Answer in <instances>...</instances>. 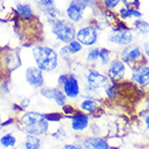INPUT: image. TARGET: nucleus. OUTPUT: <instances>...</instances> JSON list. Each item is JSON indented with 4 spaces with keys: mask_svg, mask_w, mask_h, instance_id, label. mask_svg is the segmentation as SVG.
<instances>
[{
    "mask_svg": "<svg viewBox=\"0 0 149 149\" xmlns=\"http://www.w3.org/2000/svg\"><path fill=\"white\" fill-rule=\"evenodd\" d=\"M20 123L25 134L42 136L49 131V122L45 119V114L36 111H26L20 116Z\"/></svg>",
    "mask_w": 149,
    "mask_h": 149,
    "instance_id": "1",
    "label": "nucleus"
},
{
    "mask_svg": "<svg viewBox=\"0 0 149 149\" xmlns=\"http://www.w3.org/2000/svg\"><path fill=\"white\" fill-rule=\"evenodd\" d=\"M34 63L42 72H52L59 65L58 52L48 46L37 45L32 48Z\"/></svg>",
    "mask_w": 149,
    "mask_h": 149,
    "instance_id": "2",
    "label": "nucleus"
},
{
    "mask_svg": "<svg viewBox=\"0 0 149 149\" xmlns=\"http://www.w3.org/2000/svg\"><path fill=\"white\" fill-rule=\"evenodd\" d=\"M51 33L59 42L69 44L71 40L75 39L76 29L74 23L65 19H61L51 25Z\"/></svg>",
    "mask_w": 149,
    "mask_h": 149,
    "instance_id": "3",
    "label": "nucleus"
},
{
    "mask_svg": "<svg viewBox=\"0 0 149 149\" xmlns=\"http://www.w3.org/2000/svg\"><path fill=\"white\" fill-rule=\"evenodd\" d=\"M84 79L86 82L85 91L87 93H96V91L104 88L107 84H109V77L107 75L102 74L101 72L95 69H87L84 75Z\"/></svg>",
    "mask_w": 149,
    "mask_h": 149,
    "instance_id": "4",
    "label": "nucleus"
},
{
    "mask_svg": "<svg viewBox=\"0 0 149 149\" xmlns=\"http://www.w3.org/2000/svg\"><path fill=\"white\" fill-rule=\"evenodd\" d=\"M121 60L128 65H132V68L138 65L139 60L144 59V52L138 45H131L124 47V49L120 54Z\"/></svg>",
    "mask_w": 149,
    "mask_h": 149,
    "instance_id": "5",
    "label": "nucleus"
},
{
    "mask_svg": "<svg viewBox=\"0 0 149 149\" xmlns=\"http://www.w3.org/2000/svg\"><path fill=\"white\" fill-rule=\"evenodd\" d=\"M75 39L79 40L83 46L91 47L98 42V32L96 27L91 25L82 26L79 31H76Z\"/></svg>",
    "mask_w": 149,
    "mask_h": 149,
    "instance_id": "6",
    "label": "nucleus"
},
{
    "mask_svg": "<svg viewBox=\"0 0 149 149\" xmlns=\"http://www.w3.org/2000/svg\"><path fill=\"white\" fill-rule=\"evenodd\" d=\"M25 82L35 89H40L45 84L44 72L40 71L36 65L27 66L24 72Z\"/></svg>",
    "mask_w": 149,
    "mask_h": 149,
    "instance_id": "7",
    "label": "nucleus"
},
{
    "mask_svg": "<svg viewBox=\"0 0 149 149\" xmlns=\"http://www.w3.org/2000/svg\"><path fill=\"white\" fill-rule=\"evenodd\" d=\"M134 39V35L130 29H114L108 35V42L114 44L116 46H126L131 45Z\"/></svg>",
    "mask_w": 149,
    "mask_h": 149,
    "instance_id": "8",
    "label": "nucleus"
},
{
    "mask_svg": "<svg viewBox=\"0 0 149 149\" xmlns=\"http://www.w3.org/2000/svg\"><path fill=\"white\" fill-rule=\"evenodd\" d=\"M86 9L79 0H71L68 8L65 9V15L72 23H79L84 19V12Z\"/></svg>",
    "mask_w": 149,
    "mask_h": 149,
    "instance_id": "9",
    "label": "nucleus"
},
{
    "mask_svg": "<svg viewBox=\"0 0 149 149\" xmlns=\"http://www.w3.org/2000/svg\"><path fill=\"white\" fill-rule=\"evenodd\" d=\"M108 77L113 81H122L126 73V65L121 59H113L108 64Z\"/></svg>",
    "mask_w": 149,
    "mask_h": 149,
    "instance_id": "10",
    "label": "nucleus"
},
{
    "mask_svg": "<svg viewBox=\"0 0 149 149\" xmlns=\"http://www.w3.org/2000/svg\"><path fill=\"white\" fill-rule=\"evenodd\" d=\"M61 87H62L63 93L70 99H75L81 95V86H79V79L75 75H68L65 82Z\"/></svg>",
    "mask_w": 149,
    "mask_h": 149,
    "instance_id": "11",
    "label": "nucleus"
},
{
    "mask_svg": "<svg viewBox=\"0 0 149 149\" xmlns=\"http://www.w3.org/2000/svg\"><path fill=\"white\" fill-rule=\"evenodd\" d=\"M131 79L133 82L138 84L139 86L146 87L149 85V66L137 65L132 68Z\"/></svg>",
    "mask_w": 149,
    "mask_h": 149,
    "instance_id": "12",
    "label": "nucleus"
},
{
    "mask_svg": "<svg viewBox=\"0 0 149 149\" xmlns=\"http://www.w3.org/2000/svg\"><path fill=\"white\" fill-rule=\"evenodd\" d=\"M69 118L71 120V128L74 132H84L89 125V116L86 113H75Z\"/></svg>",
    "mask_w": 149,
    "mask_h": 149,
    "instance_id": "13",
    "label": "nucleus"
},
{
    "mask_svg": "<svg viewBox=\"0 0 149 149\" xmlns=\"http://www.w3.org/2000/svg\"><path fill=\"white\" fill-rule=\"evenodd\" d=\"M82 146L84 149H113L111 146H109L106 139L96 136L86 137L82 143Z\"/></svg>",
    "mask_w": 149,
    "mask_h": 149,
    "instance_id": "14",
    "label": "nucleus"
},
{
    "mask_svg": "<svg viewBox=\"0 0 149 149\" xmlns=\"http://www.w3.org/2000/svg\"><path fill=\"white\" fill-rule=\"evenodd\" d=\"M44 15H45V20L48 24L52 25L54 23H56L57 21L63 19V12L58 9L56 6L51 7V8H48L47 10L42 11Z\"/></svg>",
    "mask_w": 149,
    "mask_h": 149,
    "instance_id": "15",
    "label": "nucleus"
},
{
    "mask_svg": "<svg viewBox=\"0 0 149 149\" xmlns=\"http://www.w3.org/2000/svg\"><path fill=\"white\" fill-rule=\"evenodd\" d=\"M15 10H17V14L26 21H29L34 17L33 8L31 4L26 3V2H17L15 6Z\"/></svg>",
    "mask_w": 149,
    "mask_h": 149,
    "instance_id": "16",
    "label": "nucleus"
},
{
    "mask_svg": "<svg viewBox=\"0 0 149 149\" xmlns=\"http://www.w3.org/2000/svg\"><path fill=\"white\" fill-rule=\"evenodd\" d=\"M22 149H42V141L38 136L26 134L23 141Z\"/></svg>",
    "mask_w": 149,
    "mask_h": 149,
    "instance_id": "17",
    "label": "nucleus"
},
{
    "mask_svg": "<svg viewBox=\"0 0 149 149\" xmlns=\"http://www.w3.org/2000/svg\"><path fill=\"white\" fill-rule=\"evenodd\" d=\"M17 143V138L13 135L12 132H8L0 137V145L6 149L14 148Z\"/></svg>",
    "mask_w": 149,
    "mask_h": 149,
    "instance_id": "18",
    "label": "nucleus"
},
{
    "mask_svg": "<svg viewBox=\"0 0 149 149\" xmlns=\"http://www.w3.org/2000/svg\"><path fill=\"white\" fill-rule=\"evenodd\" d=\"M4 64L7 66V69L9 71H13L15 70L17 68L21 65V62H20V59H19V56L17 54H12V52H9L6 58H4Z\"/></svg>",
    "mask_w": 149,
    "mask_h": 149,
    "instance_id": "19",
    "label": "nucleus"
},
{
    "mask_svg": "<svg viewBox=\"0 0 149 149\" xmlns=\"http://www.w3.org/2000/svg\"><path fill=\"white\" fill-rule=\"evenodd\" d=\"M79 109L84 112H87V113H94L98 109V104L94 99L86 98L79 104Z\"/></svg>",
    "mask_w": 149,
    "mask_h": 149,
    "instance_id": "20",
    "label": "nucleus"
},
{
    "mask_svg": "<svg viewBox=\"0 0 149 149\" xmlns=\"http://www.w3.org/2000/svg\"><path fill=\"white\" fill-rule=\"evenodd\" d=\"M133 26H134V29L137 33L143 35V36L149 34V23L147 21H144L141 19H137L136 21L134 22Z\"/></svg>",
    "mask_w": 149,
    "mask_h": 149,
    "instance_id": "21",
    "label": "nucleus"
},
{
    "mask_svg": "<svg viewBox=\"0 0 149 149\" xmlns=\"http://www.w3.org/2000/svg\"><path fill=\"white\" fill-rule=\"evenodd\" d=\"M66 99H68V97L63 93V91H61L58 87H54V98H52V100H54V102L58 104V106H60V107H62V106H64L66 104Z\"/></svg>",
    "mask_w": 149,
    "mask_h": 149,
    "instance_id": "22",
    "label": "nucleus"
},
{
    "mask_svg": "<svg viewBox=\"0 0 149 149\" xmlns=\"http://www.w3.org/2000/svg\"><path fill=\"white\" fill-rule=\"evenodd\" d=\"M99 60L101 62V65H108L111 61V51L107 48L99 49Z\"/></svg>",
    "mask_w": 149,
    "mask_h": 149,
    "instance_id": "23",
    "label": "nucleus"
},
{
    "mask_svg": "<svg viewBox=\"0 0 149 149\" xmlns=\"http://www.w3.org/2000/svg\"><path fill=\"white\" fill-rule=\"evenodd\" d=\"M99 59V48L94 47L89 49L86 56V62L87 63H96L97 60Z\"/></svg>",
    "mask_w": 149,
    "mask_h": 149,
    "instance_id": "24",
    "label": "nucleus"
},
{
    "mask_svg": "<svg viewBox=\"0 0 149 149\" xmlns=\"http://www.w3.org/2000/svg\"><path fill=\"white\" fill-rule=\"evenodd\" d=\"M104 93H106V95H107L108 98H110V99H113V98H116V95H118V86H116V84H107L106 86L104 87Z\"/></svg>",
    "mask_w": 149,
    "mask_h": 149,
    "instance_id": "25",
    "label": "nucleus"
},
{
    "mask_svg": "<svg viewBox=\"0 0 149 149\" xmlns=\"http://www.w3.org/2000/svg\"><path fill=\"white\" fill-rule=\"evenodd\" d=\"M68 47H69V50H70L71 54H79V52H81L82 49H83V45H82L79 40H76V39L71 40V42L68 44Z\"/></svg>",
    "mask_w": 149,
    "mask_h": 149,
    "instance_id": "26",
    "label": "nucleus"
},
{
    "mask_svg": "<svg viewBox=\"0 0 149 149\" xmlns=\"http://www.w3.org/2000/svg\"><path fill=\"white\" fill-rule=\"evenodd\" d=\"M33 1L37 6V8L40 9L42 11H45L48 8H51V7L56 6L54 0H33Z\"/></svg>",
    "mask_w": 149,
    "mask_h": 149,
    "instance_id": "27",
    "label": "nucleus"
},
{
    "mask_svg": "<svg viewBox=\"0 0 149 149\" xmlns=\"http://www.w3.org/2000/svg\"><path fill=\"white\" fill-rule=\"evenodd\" d=\"M54 87H44L42 86L40 89H39V94L42 95V97L46 98L48 100H52L54 98Z\"/></svg>",
    "mask_w": 149,
    "mask_h": 149,
    "instance_id": "28",
    "label": "nucleus"
},
{
    "mask_svg": "<svg viewBox=\"0 0 149 149\" xmlns=\"http://www.w3.org/2000/svg\"><path fill=\"white\" fill-rule=\"evenodd\" d=\"M45 119L48 122H59L62 120V114L60 112H50V113H45Z\"/></svg>",
    "mask_w": 149,
    "mask_h": 149,
    "instance_id": "29",
    "label": "nucleus"
},
{
    "mask_svg": "<svg viewBox=\"0 0 149 149\" xmlns=\"http://www.w3.org/2000/svg\"><path fill=\"white\" fill-rule=\"evenodd\" d=\"M120 1L122 3H124L125 7H128V8L139 10V7H141V0H120Z\"/></svg>",
    "mask_w": 149,
    "mask_h": 149,
    "instance_id": "30",
    "label": "nucleus"
},
{
    "mask_svg": "<svg viewBox=\"0 0 149 149\" xmlns=\"http://www.w3.org/2000/svg\"><path fill=\"white\" fill-rule=\"evenodd\" d=\"M51 137L56 138L57 141H63L66 137V132L64 128H58L54 133H51Z\"/></svg>",
    "mask_w": 149,
    "mask_h": 149,
    "instance_id": "31",
    "label": "nucleus"
},
{
    "mask_svg": "<svg viewBox=\"0 0 149 149\" xmlns=\"http://www.w3.org/2000/svg\"><path fill=\"white\" fill-rule=\"evenodd\" d=\"M119 14H120V17L122 20H127V19H131L132 17V13H131V8L128 7H123L119 10Z\"/></svg>",
    "mask_w": 149,
    "mask_h": 149,
    "instance_id": "32",
    "label": "nucleus"
},
{
    "mask_svg": "<svg viewBox=\"0 0 149 149\" xmlns=\"http://www.w3.org/2000/svg\"><path fill=\"white\" fill-rule=\"evenodd\" d=\"M104 6L109 10H114V9L120 4V0H104Z\"/></svg>",
    "mask_w": 149,
    "mask_h": 149,
    "instance_id": "33",
    "label": "nucleus"
},
{
    "mask_svg": "<svg viewBox=\"0 0 149 149\" xmlns=\"http://www.w3.org/2000/svg\"><path fill=\"white\" fill-rule=\"evenodd\" d=\"M59 54H60V57L64 60V61H68L71 57V52L70 50H69V47L68 45L66 46H63L62 48H60V51H59Z\"/></svg>",
    "mask_w": 149,
    "mask_h": 149,
    "instance_id": "34",
    "label": "nucleus"
},
{
    "mask_svg": "<svg viewBox=\"0 0 149 149\" xmlns=\"http://www.w3.org/2000/svg\"><path fill=\"white\" fill-rule=\"evenodd\" d=\"M62 111L64 114H66V116H71V114H73L74 113V108L72 107L71 104H64V106H62Z\"/></svg>",
    "mask_w": 149,
    "mask_h": 149,
    "instance_id": "35",
    "label": "nucleus"
},
{
    "mask_svg": "<svg viewBox=\"0 0 149 149\" xmlns=\"http://www.w3.org/2000/svg\"><path fill=\"white\" fill-rule=\"evenodd\" d=\"M29 106H31V99H29V97L22 98L21 101H20V107H21L22 109H27Z\"/></svg>",
    "mask_w": 149,
    "mask_h": 149,
    "instance_id": "36",
    "label": "nucleus"
},
{
    "mask_svg": "<svg viewBox=\"0 0 149 149\" xmlns=\"http://www.w3.org/2000/svg\"><path fill=\"white\" fill-rule=\"evenodd\" d=\"M63 149H84L81 144H66L63 146Z\"/></svg>",
    "mask_w": 149,
    "mask_h": 149,
    "instance_id": "37",
    "label": "nucleus"
},
{
    "mask_svg": "<svg viewBox=\"0 0 149 149\" xmlns=\"http://www.w3.org/2000/svg\"><path fill=\"white\" fill-rule=\"evenodd\" d=\"M131 13H132V17H136V19H141L143 17V13L138 10V9L131 8Z\"/></svg>",
    "mask_w": 149,
    "mask_h": 149,
    "instance_id": "38",
    "label": "nucleus"
},
{
    "mask_svg": "<svg viewBox=\"0 0 149 149\" xmlns=\"http://www.w3.org/2000/svg\"><path fill=\"white\" fill-rule=\"evenodd\" d=\"M0 91H2L3 94H8L10 91V88H9V83L8 82H3V83L0 85Z\"/></svg>",
    "mask_w": 149,
    "mask_h": 149,
    "instance_id": "39",
    "label": "nucleus"
},
{
    "mask_svg": "<svg viewBox=\"0 0 149 149\" xmlns=\"http://www.w3.org/2000/svg\"><path fill=\"white\" fill-rule=\"evenodd\" d=\"M66 77H68V74H60L58 76V81H57V84H58V86H62L63 83L65 82Z\"/></svg>",
    "mask_w": 149,
    "mask_h": 149,
    "instance_id": "40",
    "label": "nucleus"
},
{
    "mask_svg": "<svg viewBox=\"0 0 149 149\" xmlns=\"http://www.w3.org/2000/svg\"><path fill=\"white\" fill-rule=\"evenodd\" d=\"M79 1H81L86 8H91V7H93V6L96 3V0H79Z\"/></svg>",
    "mask_w": 149,
    "mask_h": 149,
    "instance_id": "41",
    "label": "nucleus"
},
{
    "mask_svg": "<svg viewBox=\"0 0 149 149\" xmlns=\"http://www.w3.org/2000/svg\"><path fill=\"white\" fill-rule=\"evenodd\" d=\"M143 48H144V54H145V56L147 58H149V40L144 44V47H143Z\"/></svg>",
    "mask_w": 149,
    "mask_h": 149,
    "instance_id": "42",
    "label": "nucleus"
},
{
    "mask_svg": "<svg viewBox=\"0 0 149 149\" xmlns=\"http://www.w3.org/2000/svg\"><path fill=\"white\" fill-rule=\"evenodd\" d=\"M13 121H14L13 119H9V120H7L6 122H2V123L0 124V126H1V128H2V127H4V126H7V125H11L14 123Z\"/></svg>",
    "mask_w": 149,
    "mask_h": 149,
    "instance_id": "43",
    "label": "nucleus"
},
{
    "mask_svg": "<svg viewBox=\"0 0 149 149\" xmlns=\"http://www.w3.org/2000/svg\"><path fill=\"white\" fill-rule=\"evenodd\" d=\"M145 124H146V127H147V131H148V132H149V113H148V116H146Z\"/></svg>",
    "mask_w": 149,
    "mask_h": 149,
    "instance_id": "44",
    "label": "nucleus"
},
{
    "mask_svg": "<svg viewBox=\"0 0 149 149\" xmlns=\"http://www.w3.org/2000/svg\"><path fill=\"white\" fill-rule=\"evenodd\" d=\"M146 108H147V110L149 111V101L147 102V104H146Z\"/></svg>",
    "mask_w": 149,
    "mask_h": 149,
    "instance_id": "45",
    "label": "nucleus"
},
{
    "mask_svg": "<svg viewBox=\"0 0 149 149\" xmlns=\"http://www.w3.org/2000/svg\"><path fill=\"white\" fill-rule=\"evenodd\" d=\"M2 123V116H1V114H0V124Z\"/></svg>",
    "mask_w": 149,
    "mask_h": 149,
    "instance_id": "46",
    "label": "nucleus"
},
{
    "mask_svg": "<svg viewBox=\"0 0 149 149\" xmlns=\"http://www.w3.org/2000/svg\"><path fill=\"white\" fill-rule=\"evenodd\" d=\"M1 4H2V0H0V9H1Z\"/></svg>",
    "mask_w": 149,
    "mask_h": 149,
    "instance_id": "47",
    "label": "nucleus"
},
{
    "mask_svg": "<svg viewBox=\"0 0 149 149\" xmlns=\"http://www.w3.org/2000/svg\"><path fill=\"white\" fill-rule=\"evenodd\" d=\"M1 130H2V128H1V126H0V132H1Z\"/></svg>",
    "mask_w": 149,
    "mask_h": 149,
    "instance_id": "48",
    "label": "nucleus"
}]
</instances>
